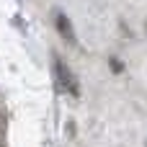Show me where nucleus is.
I'll return each instance as SVG.
<instances>
[{
  "mask_svg": "<svg viewBox=\"0 0 147 147\" xmlns=\"http://www.w3.org/2000/svg\"><path fill=\"white\" fill-rule=\"evenodd\" d=\"M109 70L119 75V72H124V62H121V59H116V57H111V59H109Z\"/></svg>",
  "mask_w": 147,
  "mask_h": 147,
  "instance_id": "nucleus-3",
  "label": "nucleus"
},
{
  "mask_svg": "<svg viewBox=\"0 0 147 147\" xmlns=\"http://www.w3.org/2000/svg\"><path fill=\"white\" fill-rule=\"evenodd\" d=\"M54 75H57V83H59V88H62L65 93L80 96V88H78V80H75V75L67 70V65H65L59 57H54Z\"/></svg>",
  "mask_w": 147,
  "mask_h": 147,
  "instance_id": "nucleus-1",
  "label": "nucleus"
},
{
  "mask_svg": "<svg viewBox=\"0 0 147 147\" xmlns=\"http://www.w3.org/2000/svg\"><path fill=\"white\" fill-rule=\"evenodd\" d=\"M54 26H57V31H59V36H62L65 41L75 44V28H72V21H70L62 10H57V13H54Z\"/></svg>",
  "mask_w": 147,
  "mask_h": 147,
  "instance_id": "nucleus-2",
  "label": "nucleus"
}]
</instances>
